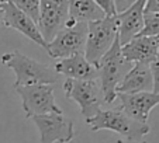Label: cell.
Segmentation results:
<instances>
[{"mask_svg":"<svg viewBox=\"0 0 159 143\" xmlns=\"http://www.w3.org/2000/svg\"><path fill=\"white\" fill-rule=\"evenodd\" d=\"M0 62L11 69L16 75L13 89L31 84H48L52 86L59 81L61 76L55 72L54 66L37 62L35 59L21 54L20 51L6 52L0 56Z\"/></svg>","mask_w":159,"mask_h":143,"instance_id":"cell-1","label":"cell"},{"mask_svg":"<svg viewBox=\"0 0 159 143\" xmlns=\"http://www.w3.org/2000/svg\"><path fill=\"white\" fill-rule=\"evenodd\" d=\"M97 67V81L103 91L106 104H111L117 98V87L121 83L125 75L132 67V63L127 62L121 54V45L118 37L116 38L113 46L108 52L99 60L96 65Z\"/></svg>","mask_w":159,"mask_h":143,"instance_id":"cell-2","label":"cell"},{"mask_svg":"<svg viewBox=\"0 0 159 143\" xmlns=\"http://www.w3.org/2000/svg\"><path fill=\"white\" fill-rule=\"evenodd\" d=\"M86 124L94 132L103 129L113 131L129 142H139L141 137L151 132V126L148 124H141L131 119L118 107L114 110H100L96 116L86 119Z\"/></svg>","mask_w":159,"mask_h":143,"instance_id":"cell-3","label":"cell"},{"mask_svg":"<svg viewBox=\"0 0 159 143\" xmlns=\"http://www.w3.org/2000/svg\"><path fill=\"white\" fill-rule=\"evenodd\" d=\"M118 32L117 15L104 17L99 21L87 24V39L84 46V58L96 66L99 60L108 52Z\"/></svg>","mask_w":159,"mask_h":143,"instance_id":"cell-4","label":"cell"},{"mask_svg":"<svg viewBox=\"0 0 159 143\" xmlns=\"http://www.w3.org/2000/svg\"><path fill=\"white\" fill-rule=\"evenodd\" d=\"M63 91L68 100H72L79 105L80 114L84 119L97 115L104 102L103 91L97 80H72L66 79L63 83Z\"/></svg>","mask_w":159,"mask_h":143,"instance_id":"cell-5","label":"cell"},{"mask_svg":"<svg viewBox=\"0 0 159 143\" xmlns=\"http://www.w3.org/2000/svg\"><path fill=\"white\" fill-rule=\"evenodd\" d=\"M16 91L21 98V105L25 118H34L49 114H63L58 107L54 95V87L48 84H31L16 87Z\"/></svg>","mask_w":159,"mask_h":143,"instance_id":"cell-6","label":"cell"},{"mask_svg":"<svg viewBox=\"0 0 159 143\" xmlns=\"http://www.w3.org/2000/svg\"><path fill=\"white\" fill-rule=\"evenodd\" d=\"M87 39V24L79 23L73 27H63L48 44L47 52L55 59H66L83 54Z\"/></svg>","mask_w":159,"mask_h":143,"instance_id":"cell-7","label":"cell"},{"mask_svg":"<svg viewBox=\"0 0 159 143\" xmlns=\"http://www.w3.org/2000/svg\"><path fill=\"white\" fill-rule=\"evenodd\" d=\"M69 13V2L66 0H39V18L37 23L38 31L47 44L57 37L65 27Z\"/></svg>","mask_w":159,"mask_h":143,"instance_id":"cell-8","label":"cell"},{"mask_svg":"<svg viewBox=\"0 0 159 143\" xmlns=\"http://www.w3.org/2000/svg\"><path fill=\"white\" fill-rule=\"evenodd\" d=\"M31 119L39 131V143H69L76 135L73 121L63 114L39 115Z\"/></svg>","mask_w":159,"mask_h":143,"instance_id":"cell-9","label":"cell"},{"mask_svg":"<svg viewBox=\"0 0 159 143\" xmlns=\"http://www.w3.org/2000/svg\"><path fill=\"white\" fill-rule=\"evenodd\" d=\"M0 10L3 11V25L7 28H13L21 32L24 37H27L30 41L35 42L37 45L42 46L47 51L48 44L44 41L38 31L37 24L34 23L31 18H28L24 13H21L20 10L16 7L13 3V0H4L0 2Z\"/></svg>","mask_w":159,"mask_h":143,"instance_id":"cell-10","label":"cell"},{"mask_svg":"<svg viewBox=\"0 0 159 143\" xmlns=\"http://www.w3.org/2000/svg\"><path fill=\"white\" fill-rule=\"evenodd\" d=\"M120 108L125 115L141 124H148V118L152 111L159 104V94L156 93H137V94H121L118 93Z\"/></svg>","mask_w":159,"mask_h":143,"instance_id":"cell-11","label":"cell"},{"mask_svg":"<svg viewBox=\"0 0 159 143\" xmlns=\"http://www.w3.org/2000/svg\"><path fill=\"white\" fill-rule=\"evenodd\" d=\"M145 0H137L132 2L131 6L123 13L117 14V25H118V41L120 45L128 44L129 41L138 37L144 28V10Z\"/></svg>","mask_w":159,"mask_h":143,"instance_id":"cell-12","label":"cell"},{"mask_svg":"<svg viewBox=\"0 0 159 143\" xmlns=\"http://www.w3.org/2000/svg\"><path fill=\"white\" fill-rule=\"evenodd\" d=\"M159 49V37H135L132 41L121 46L124 59L129 63L151 65Z\"/></svg>","mask_w":159,"mask_h":143,"instance_id":"cell-13","label":"cell"},{"mask_svg":"<svg viewBox=\"0 0 159 143\" xmlns=\"http://www.w3.org/2000/svg\"><path fill=\"white\" fill-rule=\"evenodd\" d=\"M137 94V93H153V77L149 65L134 63L125 77L117 87V94Z\"/></svg>","mask_w":159,"mask_h":143,"instance_id":"cell-14","label":"cell"},{"mask_svg":"<svg viewBox=\"0 0 159 143\" xmlns=\"http://www.w3.org/2000/svg\"><path fill=\"white\" fill-rule=\"evenodd\" d=\"M54 69L58 75L66 76V79L72 80H97V67L87 62L83 54L73 55L70 58L58 60L54 65Z\"/></svg>","mask_w":159,"mask_h":143,"instance_id":"cell-15","label":"cell"},{"mask_svg":"<svg viewBox=\"0 0 159 143\" xmlns=\"http://www.w3.org/2000/svg\"><path fill=\"white\" fill-rule=\"evenodd\" d=\"M104 18V13L97 6L96 0H72L69 2V13L65 27H73L79 23H93Z\"/></svg>","mask_w":159,"mask_h":143,"instance_id":"cell-16","label":"cell"},{"mask_svg":"<svg viewBox=\"0 0 159 143\" xmlns=\"http://www.w3.org/2000/svg\"><path fill=\"white\" fill-rule=\"evenodd\" d=\"M13 3L16 4L21 13H24L28 18L38 23L39 18V0H13Z\"/></svg>","mask_w":159,"mask_h":143,"instance_id":"cell-17","label":"cell"},{"mask_svg":"<svg viewBox=\"0 0 159 143\" xmlns=\"http://www.w3.org/2000/svg\"><path fill=\"white\" fill-rule=\"evenodd\" d=\"M138 37H159L158 13H144V28Z\"/></svg>","mask_w":159,"mask_h":143,"instance_id":"cell-18","label":"cell"},{"mask_svg":"<svg viewBox=\"0 0 159 143\" xmlns=\"http://www.w3.org/2000/svg\"><path fill=\"white\" fill-rule=\"evenodd\" d=\"M96 3L104 13V17H116L118 14L116 2H113V0H96Z\"/></svg>","mask_w":159,"mask_h":143,"instance_id":"cell-19","label":"cell"},{"mask_svg":"<svg viewBox=\"0 0 159 143\" xmlns=\"http://www.w3.org/2000/svg\"><path fill=\"white\" fill-rule=\"evenodd\" d=\"M149 67H151L152 77H153V93L159 94V49H158L155 60L149 65Z\"/></svg>","mask_w":159,"mask_h":143,"instance_id":"cell-20","label":"cell"},{"mask_svg":"<svg viewBox=\"0 0 159 143\" xmlns=\"http://www.w3.org/2000/svg\"><path fill=\"white\" fill-rule=\"evenodd\" d=\"M144 13H158L159 14V0H148L145 3Z\"/></svg>","mask_w":159,"mask_h":143,"instance_id":"cell-21","label":"cell"},{"mask_svg":"<svg viewBox=\"0 0 159 143\" xmlns=\"http://www.w3.org/2000/svg\"><path fill=\"white\" fill-rule=\"evenodd\" d=\"M117 143H147L145 140H139V142H129V140H117Z\"/></svg>","mask_w":159,"mask_h":143,"instance_id":"cell-22","label":"cell"},{"mask_svg":"<svg viewBox=\"0 0 159 143\" xmlns=\"http://www.w3.org/2000/svg\"><path fill=\"white\" fill-rule=\"evenodd\" d=\"M2 24H3V11L0 10V25H2Z\"/></svg>","mask_w":159,"mask_h":143,"instance_id":"cell-23","label":"cell"}]
</instances>
